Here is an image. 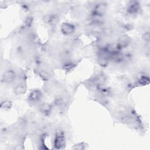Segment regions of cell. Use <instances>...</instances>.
<instances>
[{"label":"cell","instance_id":"obj_10","mask_svg":"<svg viewBox=\"0 0 150 150\" xmlns=\"http://www.w3.org/2000/svg\"><path fill=\"white\" fill-rule=\"evenodd\" d=\"M11 107V102L8 100H5L1 103V108L3 109H9Z\"/></svg>","mask_w":150,"mask_h":150},{"label":"cell","instance_id":"obj_1","mask_svg":"<svg viewBox=\"0 0 150 150\" xmlns=\"http://www.w3.org/2000/svg\"><path fill=\"white\" fill-rule=\"evenodd\" d=\"M141 10V8L139 2L135 1H128L125 8V13L129 17L134 18L139 15Z\"/></svg>","mask_w":150,"mask_h":150},{"label":"cell","instance_id":"obj_6","mask_svg":"<svg viewBox=\"0 0 150 150\" xmlns=\"http://www.w3.org/2000/svg\"><path fill=\"white\" fill-rule=\"evenodd\" d=\"M76 26L70 22H63L61 25L60 31L64 36H70L75 32Z\"/></svg>","mask_w":150,"mask_h":150},{"label":"cell","instance_id":"obj_5","mask_svg":"<svg viewBox=\"0 0 150 150\" xmlns=\"http://www.w3.org/2000/svg\"><path fill=\"white\" fill-rule=\"evenodd\" d=\"M59 20V16L57 12L55 11H50L45 13L43 16L44 23L51 26H55Z\"/></svg>","mask_w":150,"mask_h":150},{"label":"cell","instance_id":"obj_4","mask_svg":"<svg viewBox=\"0 0 150 150\" xmlns=\"http://www.w3.org/2000/svg\"><path fill=\"white\" fill-rule=\"evenodd\" d=\"M42 98L43 93L39 90L35 89L30 92L28 96V100L29 103L38 105L40 103H42Z\"/></svg>","mask_w":150,"mask_h":150},{"label":"cell","instance_id":"obj_9","mask_svg":"<svg viewBox=\"0 0 150 150\" xmlns=\"http://www.w3.org/2000/svg\"><path fill=\"white\" fill-rule=\"evenodd\" d=\"M26 87L23 82H19L14 87V92L16 94H22L25 93Z\"/></svg>","mask_w":150,"mask_h":150},{"label":"cell","instance_id":"obj_2","mask_svg":"<svg viewBox=\"0 0 150 150\" xmlns=\"http://www.w3.org/2000/svg\"><path fill=\"white\" fill-rule=\"evenodd\" d=\"M17 73L13 69H8L4 71L1 77V81L5 84L9 85L14 83L17 79Z\"/></svg>","mask_w":150,"mask_h":150},{"label":"cell","instance_id":"obj_8","mask_svg":"<svg viewBox=\"0 0 150 150\" xmlns=\"http://www.w3.org/2000/svg\"><path fill=\"white\" fill-rule=\"evenodd\" d=\"M149 76L144 73H139L137 74L135 83L139 86H145L149 84Z\"/></svg>","mask_w":150,"mask_h":150},{"label":"cell","instance_id":"obj_7","mask_svg":"<svg viewBox=\"0 0 150 150\" xmlns=\"http://www.w3.org/2000/svg\"><path fill=\"white\" fill-rule=\"evenodd\" d=\"M39 112L45 116L50 115L53 111V107L47 103H41L37 105Z\"/></svg>","mask_w":150,"mask_h":150},{"label":"cell","instance_id":"obj_3","mask_svg":"<svg viewBox=\"0 0 150 150\" xmlns=\"http://www.w3.org/2000/svg\"><path fill=\"white\" fill-rule=\"evenodd\" d=\"M66 144V138L65 134L61 129L56 130L53 141V146L54 148L60 149L64 148Z\"/></svg>","mask_w":150,"mask_h":150}]
</instances>
